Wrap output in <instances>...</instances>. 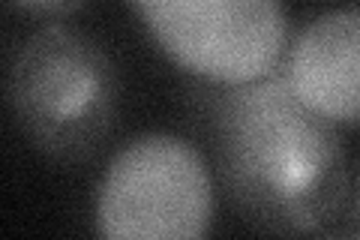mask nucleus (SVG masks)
I'll return each instance as SVG.
<instances>
[{
  "label": "nucleus",
  "instance_id": "f03ea898",
  "mask_svg": "<svg viewBox=\"0 0 360 240\" xmlns=\"http://www.w3.org/2000/svg\"><path fill=\"white\" fill-rule=\"evenodd\" d=\"M9 108L33 151L63 165L105 144L120 106V75L105 45L66 25L21 42L6 78Z\"/></svg>",
  "mask_w": 360,
  "mask_h": 240
},
{
  "label": "nucleus",
  "instance_id": "0eeeda50",
  "mask_svg": "<svg viewBox=\"0 0 360 240\" xmlns=\"http://www.w3.org/2000/svg\"><path fill=\"white\" fill-rule=\"evenodd\" d=\"M357 213H360V180H357Z\"/></svg>",
  "mask_w": 360,
  "mask_h": 240
},
{
  "label": "nucleus",
  "instance_id": "7ed1b4c3",
  "mask_svg": "<svg viewBox=\"0 0 360 240\" xmlns=\"http://www.w3.org/2000/svg\"><path fill=\"white\" fill-rule=\"evenodd\" d=\"M96 232L111 240H198L213 222L210 168L186 139L148 132L123 144L99 177Z\"/></svg>",
  "mask_w": 360,
  "mask_h": 240
},
{
  "label": "nucleus",
  "instance_id": "20e7f679",
  "mask_svg": "<svg viewBox=\"0 0 360 240\" xmlns=\"http://www.w3.org/2000/svg\"><path fill=\"white\" fill-rule=\"evenodd\" d=\"M153 42L210 84H243L274 72L285 54L283 0H129Z\"/></svg>",
  "mask_w": 360,
  "mask_h": 240
},
{
  "label": "nucleus",
  "instance_id": "f257e3e1",
  "mask_svg": "<svg viewBox=\"0 0 360 240\" xmlns=\"http://www.w3.org/2000/svg\"><path fill=\"white\" fill-rule=\"evenodd\" d=\"M205 84L217 175L240 220L274 234H309L333 222L348 196V156L333 123L279 70L243 84Z\"/></svg>",
  "mask_w": 360,
  "mask_h": 240
},
{
  "label": "nucleus",
  "instance_id": "423d86ee",
  "mask_svg": "<svg viewBox=\"0 0 360 240\" xmlns=\"http://www.w3.org/2000/svg\"><path fill=\"white\" fill-rule=\"evenodd\" d=\"M9 4L30 18L54 21V18H66V15L78 13V9L84 6V0H9Z\"/></svg>",
  "mask_w": 360,
  "mask_h": 240
},
{
  "label": "nucleus",
  "instance_id": "39448f33",
  "mask_svg": "<svg viewBox=\"0 0 360 240\" xmlns=\"http://www.w3.org/2000/svg\"><path fill=\"white\" fill-rule=\"evenodd\" d=\"M285 78L333 127H360V6L312 18L291 42Z\"/></svg>",
  "mask_w": 360,
  "mask_h": 240
}]
</instances>
